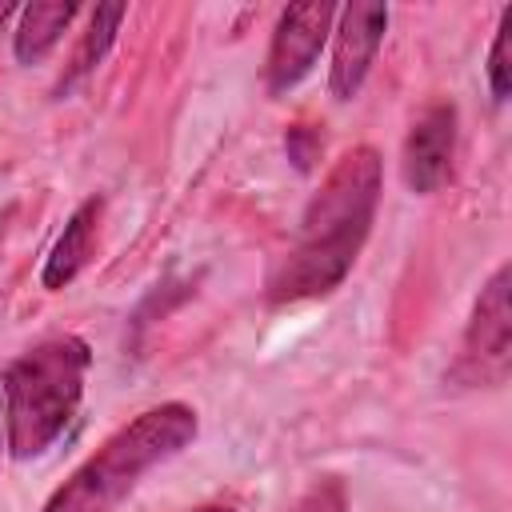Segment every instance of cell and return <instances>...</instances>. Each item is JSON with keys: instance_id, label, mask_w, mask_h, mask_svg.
Here are the masks:
<instances>
[{"instance_id": "cell-5", "label": "cell", "mask_w": 512, "mask_h": 512, "mask_svg": "<svg viewBox=\"0 0 512 512\" xmlns=\"http://www.w3.org/2000/svg\"><path fill=\"white\" fill-rule=\"evenodd\" d=\"M332 20H336V8L328 0L288 4L280 12L276 32H272V48H268V64H264L268 92H288L312 72L316 56L332 32Z\"/></svg>"}, {"instance_id": "cell-16", "label": "cell", "mask_w": 512, "mask_h": 512, "mask_svg": "<svg viewBox=\"0 0 512 512\" xmlns=\"http://www.w3.org/2000/svg\"><path fill=\"white\" fill-rule=\"evenodd\" d=\"M196 512H236V508H196Z\"/></svg>"}, {"instance_id": "cell-7", "label": "cell", "mask_w": 512, "mask_h": 512, "mask_svg": "<svg viewBox=\"0 0 512 512\" xmlns=\"http://www.w3.org/2000/svg\"><path fill=\"white\" fill-rule=\"evenodd\" d=\"M452 152H456V108L452 104L424 108L404 140V184L420 196L436 192L452 172Z\"/></svg>"}, {"instance_id": "cell-10", "label": "cell", "mask_w": 512, "mask_h": 512, "mask_svg": "<svg viewBox=\"0 0 512 512\" xmlns=\"http://www.w3.org/2000/svg\"><path fill=\"white\" fill-rule=\"evenodd\" d=\"M124 12H128L124 4H100V8L92 12L88 32H84V40H80V48H76V56H72V64H68V76L60 80V92H68L80 76H88V72L104 60V52L112 48V40H116V32H120Z\"/></svg>"}, {"instance_id": "cell-2", "label": "cell", "mask_w": 512, "mask_h": 512, "mask_svg": "<svg viewBox=\"0 0 512 512\" xmlns=\"http://www.w3.org/2000/svg\"><path fill=\"white\" fill-rule=\"evenodd\" d=\"M92 356L80 336H52L4 372V440L12 456L28 460L56 444L84 396V372Z\"/></svg>"}, {"instance_id": "cell-1", "label": "cell", "mask_w": 512, "mask_h": 512, "mask_svg": "<svg viewBox=\"0 0 512 512\" xmlns=\"http://www.w3.org/2000/svg\"><path fill=\"white\" fill-rule=\"evenodd\" d=\"M380 200V156L372 148L344 152L308 200L292 248L268 272V300L292 304L332 292L356 264Z\"/></svg>"}, {"instance_id": "cell-6", "label": "cell", "mask_w": 512, "mask_h": 512, "mask_svg": "<svg viewBox=\"0 0 512 512\" xmlns=\"http://www.w3.org/2000/svg\"><path fill=\"white\" fill-rule=\"evenodd\" d=\"M336 24V40H332V72H328V88L336 100H352L376 60V48L384 40L388 28V4H372V0H352L344 4Z\"/></svg>"}, {"instance_id": "cell-9", "label": "cell", "mask_w": 512, "mask_h": 512, "mask_svg": "<svg viewBox=\"0 0 512 512\" xmlns=\"http://www.w3.org/2000/svg\"><path fill=\"white\" fill-rule=\"evenodd\" d=\"M72 16H76V4H28V8H20V28H16V60L20 64H36V60H44L52 48H56V40L64 36V28L72 24Z\"/></svg>"}, {"instance_id": "cell-4", "label": "cell", "mask_w": 512, "mask_h": 512, "mask_svg": "<svg viewBox=\"0 0 512 512\" xmlns=\"http://www.w3.org/2000/svg\"><path fill=\"white\" fill-rule=\"evenodd\" d=\"M508 280H512V272H508V264H500L472 308V320L464 332V352L456 364V376L468 384H500L508 376V360H512Z\"/></svg>"}, {"instance_id": "cell-13", "label": "cell", "mask_w": 512, "mask_h": 512, "mask_svg": "<svg viewBox=\"0 0 512 512\" xmlns=\"http://www.w3.org/2000/svg\"><path fill=\"white\" fill-rule=\"evenodd\" d=\"M292 512H344V488L336 480H320L292 504Z\"/></svg>"}, {"instance_id": "cell-8", "label": "cell", "mask_w": 512, "mask_h": 512, "mask_svg": "<svg viewBox=\"0 0 512 512\" xmlns=\"http://www.w3.org/2000/svg\"><path fill=\"white\" fill-rule=\"evenodd\" d=\"M100 208H104L100 196H92V200H84V204L68 216L60 240L52 244L48 260H44V272H40L44 288H64V284H72L76 272L88 264L92 240H96V224H100Z\"/></svg>"}, {"instance_id": "cell-14", "label": "cell", "mask_w": 512, "mask_h": 512, "mask_svg": "<svg viewBox=\"0 0 512 512\" xmlns=\"http://www.w3.org/2000/svg\"><path fill=\"white\" fill-rule=\"evenodd\" d=\"M12 12H16V8H12V4H0V28H4V20H8V16H12Z\"/></svg>"}, {"instance_id": "cell-15", "label": "cell", "mask_w": 512, "mask_h": 512, "mask_svg": "<svg viewBox=\"0 0 512 512\" xmlns=\"http://www.w3.org/2000/svg\"><path fill=\"white\" fill-rule=\"evenodd\" d=\"M0 416H4V404H0ZM0 456H4V420H0Z\"/></svg>"}, {"instance_id": "cell-12", "label": "cell", "mask_w": 512, "mask_h": 512, "mask_svg": "<svg viewBox=\"0 0 512 512\" xmlns=\"http://www.w3.org/2000/svg\"><path fill=\"white\" fill-rule=\"evenodd\" d=\"M284 148H288V160H292L300 172H312L316 160H320V152H324V136H320L316 128H308V124H296V128H288Z\"/></svg>"}, {"instance_id": "cell-3", "label": "cell", "mask_w": 512, "mask_h": 512, "mask_svg": "<svg viewBox=\"0 0 512 512\" xmlns=\"http://www.w3.org/2000/svg\"><path fill=\"white\" fill-rule=\"evenodd\" d=\"M196 436V412L188 404H160L140 412L116 436H108L56 496L44 512H116L120 500L140 484V476L168 456H176Z\"/></svg>"}, {"instance_id": "cell-11", "label": "cell", "mask_w": 512, "mask_h": 512, "mask_svg": "<svg viewBox=\"0 0 512 512\" xmlns=\"http://www.w3.org/2000/svg\"><path fill=\"white\" fill-rule=\"evenodd\" d=\"M508 44H512V8L500 12V24H496V40H492V52H488V80H492V96L496 100H508L512 92V76H508Z\"/></svg>"}]
</instances>
